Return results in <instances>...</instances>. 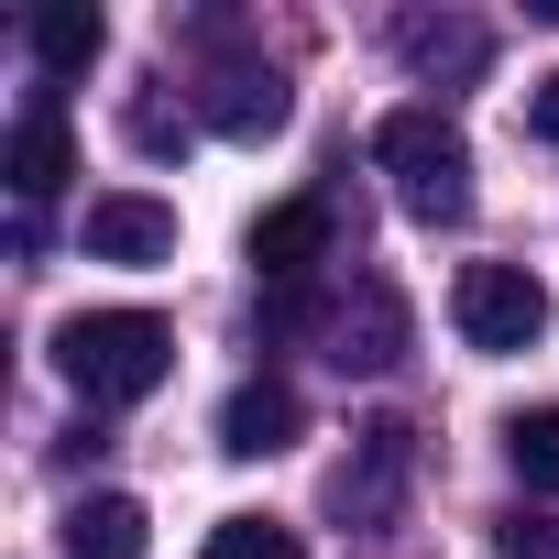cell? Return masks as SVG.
Returning <instances> with one entry per match:
<instances>
[{
  "label": "cell",
  "mask_w": 559,
  "mask_h": 559,
  "mask_svg": "<svg viewBox=\"0 0 559 559\" xmlns=\"http://www.w3.org/2000/svg\"><path fill=\"white\" fill-rule=\"evenodd\" d=\"M493 559H559V526L548 515H504L493 526Z\"/></svg>",
  "instance_id": "obj_16"
},
{
  "label": "cell",
  "mask_w": 559,
  "mask_h": 559,
  "mask_svg": "<svg viewBox=\"0 0 559 559\" xmlns=\"http://www.w3.org/2000/svg\"><path fill=\"white\" fill-rule=\"evenodd\" d=\"M67 176H78L67 99H56V88H34V99H23V121H12V187H23V198H56Z\"/></svg>",
  "instance_id": "obj_8"
},
{
  "label": "cell",
  "mask_w": 559,
  "mask_h": 559,
  "mask_svg": "<svg viewBox=\"0 0 559 559\" xmlns=\"http://www.w3.org/2000/svg\"><path fill=\"white\" fill-rule=\"evenodd\" d=\"M132 143H143V154H187V121H176L165 99H143V110H132Z\"/></svg>",
  "instance_id": "obj_17"
},
{
  "label": "cell",
  "mask_w": 559,
  "mask_h": 559,
  "mask_svg": "<svg viewBox=\"0 0 559 559\" xmlns=\"http://www.w3.org/2000/svg\"><path fill=\"white\" fill-rule=\"evenodd\" d=\"M330 263V198H286L252 219V274L274 297H308V274Z\"/></svg>",
  "instance_id": "obj_4"
},
{
  "label": "cell",
  "mask_w": 559,
  "mask_h": 559,
  "mask_svg": "<svg viewBox=\"0 0 559 559\" xmlns=\"http://www.w3.org/2000/svg\"><path fill=\"white\" fill-rule=\"evenodd\" d=\"M319 341H330L341 373H395V362H406V297H395V286H352V297L319 319Z\"/></svg>",
  "instance_id": "obj_5"
},
{
  "label": "cell",
  "mask_w": 559,
  "mask_h": 559,
  "mask_svg": "<svg viewBox=\"0 0 559 559\" xmlns=\"http://www.w3.org/2000/svg\"><path fill=\"white\" fill-rule=\"evenodd\" d=\"M395 56L417 67V78H483V56H493V34L483 23H461V12H417V23H395Z\"/></svg>",
  "instance_id": "obj_12"
},
{
  "label": "cell",
  "mask_w": 559,
  "mask_h": 559,
  "mask_svg": "<svg viewBox=\"0 0 559 559\" xmlns=\"http://www.w3.org/2000/svg\"><path fill=\"white\" fill-rule=\"evenodd\" d=\"M504 461H515V483L559 493V406H526V417H504Z\"/></svg>",
  "instance_id": "obj_14"
},
{
  "label": "cell",
  "mask_w": 559,
  "mask_h": 559,
  "mask_svg": "<svg viewBox=\"0 0 559 559\" xmlns=\"http://www.w3.org/2000/svg\"><path fill=\"white\" fill-rule=\"evenodd\" d=\"M198 110H209L230 143H263V132H286V78H274V67H219V78L198 88Z\"/></svg>",
  "instance_id": "obj_10"
},
{
  "label": "cell",
  "mask_w": 559,
  "mask_h": 559,
  "mask_svg": "<svg viewBox=\"0 0 559 559\" xmlns=\"http://www.w3.org/2000/svg\"><path fill=\"white\" fill-rule=\"evenodd\" d=\"M56 373L88 395V406H143L165 373H176V330L154 308H78L56 330Z\"/></svg>",
  "instance_id": "obj_1"
},
{
  "label": "cell",
  "mask_w": 559,
  "mask_h": 559,
  "mask_svg": "<svg viewBox=\"0 0 559 559\" xmlns=\"http://www.w3.org/2000/svg\"><path fill=\"white\" fill-rule=\"evenodd\" d=\"M23 45H34L45 78H88L110 56V23L88 12V0H45V12H23Z\"/></svg>",
  "instance_id": "obj_11"
},
{
  "label": "cell",
  "mask_w": 559,
  "mask_h": 559,
  "mask_svg": "<svg viewBox=\"0 0 559 559\" xmlns=\"http://www.w3.org/2000/svg\"><path fill=\"white\" fill-rule=\"evenodd\" d=\"M297 428H308V406H297V384H274V373H252V384L219 395V450H230V461L297 450Z\"/></svg>",
  "instance_id": "obj_7"
},
{
  "label": "cell",
  "mask_w": 559,
  "mask_h": 559,
  "mask_svg": "<svg viewBox=\"0 0 559 559\" xmlns=\"http://www.w3.org/2000/svg\"><path fill=\"white\" fill-rule=\"evenodd\" d=\"M373 165L395 176V209H406V219H428V230L472 209V143H461V121H450V110H428V99H417V110H384Z\"/></svg>",
  "instance_id": "obj_2"
},
{
  "label": "cell",
  "mask_w": 559,
  "mask_h": 559,
  "mask_svg": "<svg viewBox=\"0 0 559 559\" xmlns=\"http://www.w3.org/2000/svg\"><path fill=\"white\" fill-rule=\"evenodd\" d=\"M88 263H165L176 252V209L165 198H143V187H110V198H88Z\"/></svg>",
  "instance_id": "obj_6"
},
{
  "label": "cell",
  "mask_w": 559,
  "mask_h": 559,
  "mask_svg": "<svg viewBox=\"0 0 559 559\" xmlns=\"http://www.w3.org/2000/svg\"><path fill=\"white\" fill-rule=\"evenodd\" d=\"M209 559H308V548H297V526H274V515H219Z\"/></svg>",
  "instance_id": "obj_15"
},
{
  "label": "cell",
  "mask_w": 559,
  "mask_h": 559,
  "mask_svg": "<svg viewBox=\"0 0 559 559\" xmlns=\"http://www.w3.org/2000/svg\"><path fill=\"white\" fill-rule=\"evenodd\" d=\"M395 483H406V428H395V417H373V428H362V450L330 472V504H341V515H395Z\"/></svg>",
  "instance_id": "obj_9"
},
{
  "label": "cell",
  "mask_w": 559,
  "mask_h": 559,
  "mask_svg": "<svg viewBox=\"0 0 559 559\" xmlns=\"http://www.w3.org/2000/svg\"><path fill=\"white\" fill-rule=\"evenodd\" d=\"M67 559H143V504L132 493H78L67 504Z\"/></svg>",
  "instance_id": "obj_13"
},
{
  "label": "cell",
  "mask_w": 559,
  "mask_h": 559,
  "mask_svg": "<svg viewBox=\"0 0 559 559\" xmlns=\"http://www.w3.org/2000/svg\"><path fill=\"white\" fill-rule=\"evenodd\" d=\"M450 330H461L472 352H537V330H548V286H537L526 263H461Z\"/></svg>",
  "instance_id": "obj_3"
},
{
  "label": "cell",
  "mask_w": 559,
  "mask_h": 559,
  "mask_svg": "<svg viewBox=\"0 0 559 559\" xmlns=\"http://www.w3.org/2000/svg\"><path fill=\"white\" fill-rule=\"evenodd\" d=\"M526 132H537V143H559V67L526 88Z\"/></svg>",
  "instance_id": "obj_18"
}]
</instances>
